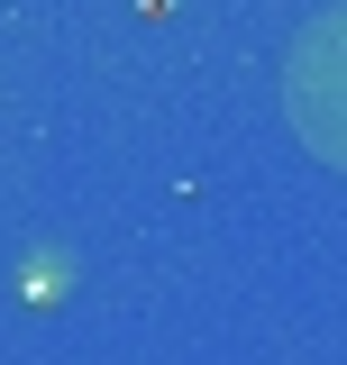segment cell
<instances>
[{"label": "cell", "mask_w": 347, "mask_h": 365, "mask_svg": "<svg viewBox=\"0 0 347 365\" xmlns=\"http://www.w3.org/2000/svg\"><path fill=\"white\" fill-rule=\"evenodd\" d=\"M283 110L302 128L311 155L347 165V9L311 19L302 46H293V73H283Z\"/></svg>", "instance_id": "6da1fadb"}]
</instances>
